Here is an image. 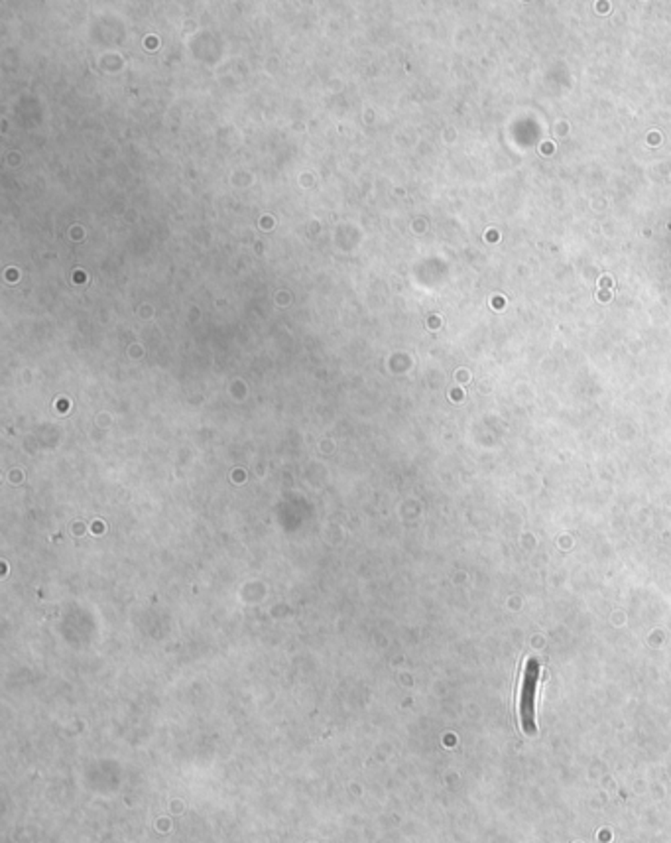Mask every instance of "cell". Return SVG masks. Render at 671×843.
I'll return each mask as SVG.
<instances>
[{"mask_svg": "<svg viewBox=\"0 0 671 843\" xmlns=\"http://www.w3.org/2000/svg\"><path fill=\"white\" fill-rule=\"evenodd\" d=\"M539 682V662L535 658H528L524 664L518 688V713H520L522 731L526 735H535V691Z\"/></svg>", "mask_w": 671, "mask_h": 843, "instance_id": "6da1fadb", "label": "cell"}]
</instances>
